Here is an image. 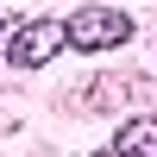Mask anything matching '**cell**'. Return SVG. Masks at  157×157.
<instances>
[{
  "instance_id": "obj_1",
  "label": "cell",
  "mask_w": 157,
  "mask_h": 157,
  "mask_svg": "<svg viewBox=\"0 0 157 157\" xmlns=\"http://www.w3.org/2000/svg\"><path fill=\"white\" fill-rule=\"evenodd\" d=\"M63 44H69V19H32L0 44V63L6 69H44Z\"/></svg>"
},
{
  "instance_id": "obj_2",
  "label": "cell",
  "mask_w": 157,
  "mask_h": 157,
  "mask_svg": "<svg viewBox=\"0 0 157 157\" xmlns=\"http://www.w3.org/2000/svg\"><path fill=\"white\" fill-rule=\"evenodd\" d=\"M126 38H132V13H120V6H82V13H69V44L75 50H120Z\"/></svg>"
},
{
  "instance_id": "obj_3",
  "label": "cell",
  "mask_w": 157,
  "mask_h": 157,
  "mask_svg": "<svg viewBox=\"0 0 157 157\" xmlns=\"http://www.w3.org/2000/svg\"><path fill=\"white\" fill-rule=\"evenodd\" d=\"M113 157H157V113H138L113 132Z\"/></svg>"
}]
</instances>
